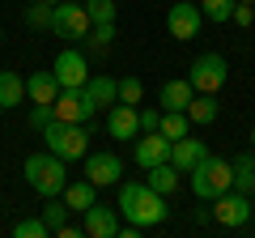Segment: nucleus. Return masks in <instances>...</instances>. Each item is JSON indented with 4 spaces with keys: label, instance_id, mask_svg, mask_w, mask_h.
I'll list each match as a JSON object with an SVG mask.
<instances>
[{
    "label": "nucleus",
    "instance_id": "27",
    "mask_svg": "<svg viewBox=\"0 0 255 238\" xmlns=\"http://www.w3.org/2000/svg\"><path fill=\"white\" fill-rule=\"evenodd\" d=\"M13 238H51V230H47L43 217H21L13 226Z\"/></svg>",
    "mask_w": 255,
    "mask_h": 238
},
{
    "label": "nucleus",
    "instance_id": "14",
    "mask_svg": "<svg viewBox=\"0 0 255 238\" xmlns=\"http://www.w3.org/2000/svg\"><path fill=\"white\" fill-rule=\"evenodd\" d=\"M204 157H209V145H204V140H196L191 132H187V136H179V140H170V162L179 166L183 174H191Z\"/></svg>",
    "mask_w": 255,
    "mask_h": 238
},
{
    "label": "nucleus",
    "instance_id": "29",
    "mask_svg": "<svg viewBox=\"0 0 255 238\" xmlns=\"http://www.w3.org/2000/svg\"><path fill=\"white\" fill-rule=\"evenodd\" d=\"M51 13H55V4H43V0H38V4L26 9V26L30 30H51Z\"/></svg>",
    "mask_w": 255,
    "mask_h": 238
},
{
    "label": "nucleus",
    "instance_id": "7",
    "mask_svg": "<svg viewBox=\"0 0 255 238\" xmlns=\"http://www.w3.org/2000/svg\"><path fill=\"white\" fill-rule=\"evenodd\" d=\"M51 73H55V81H60V90H81V85L90 81V60H85V51H77V47H64V51L55 55Z\"/></svg>",
    "mask_w": 255,
    "mask_h": 238
},
{
    "label": "nucleus",
    "instance_id": "1",
    "mask_svg": "<svg viewBox=\"0 0 255 238\" xmlns=\"http://www.w3.org/2000/svg\"><path fill=\"white\" fill-rule=\"evenodd\" d=\"M115 213H124L128 221H136L140 230L162 226V221H166V196H162V192H153L149 183H119Z\"/></svg>",
    "mask_w": 255,
    "mask_h": 238
},
{
    "label": "nucleus",
    "instance_id": "32",
    "mask_svg": "<svg viewBox=\"0 0 255 238\" xmlns=\"http://www.w3.org/2000/svg\"><path fill=\"white\" fill-rule=\"evenodd\" d=\"M157 128H162V111L145 107V111H140V132H157Z\"/></svg>",
    "mask_w": 255,
    "mask_h": 238
},
{
    "label": "nucleus",
    "instance_id": "11",
    "mask_svg": "<svg viewBox=\"0 0 255 238\" xmlns=\"http://www.w3.org/2000/svg\"><path fill=\"white\" fill-rule=\"evenodd\" d=\"M81 98H85V107H90V115H94V111H111V107L119 102V94H115V77L90 73V81L81 85Z\"/></svg>",
    "mask_w": 255,
    "mask_h": 238
},
{
    "label": "nucleus",
    "instance_id": "18",
    "mask_svg": "<svg viewBox=\"0 0 255 238\" xmlns=\"http://www.w3.org/2000/svg\"><path fill=\"white\" fill-rule=\"evenodd\" d=\"M26 102V77L13 73V68H4L0 73V111H13Z\"/></svg>",
    "mask_w": 255,
    "mask_h": 238
},
{
    "label": "nucleus",
    "instance_id": "3",
    "mask_svg": "<svg viewBox=\"0 0 255 238\" xmlns=\"http://www.w3.org/2000/svg\"><path fill=\"white\" fill-rule=\"evenodd\" d=\"M43 140H47V149H51L55 157H64V162H77V157L90 153V128H85V123H60V119H51L43 128Z\"/></svg>",
    "mask_w": 255,
    "mask_h": 238
},
{
    "label": "nucleus",
    "instance_id": "22",
    "mask_svg": "<svg viewBox=\"0 0 255 238\" xmlns=\"http://www.w3.org/2000/svg\"><path fill=\"white\" fill-rule=\"evenodd\" d=\"M94 192H98V187H94L90 179H81V183H64V192H60V200L68 204V209H77V213H85V209H90L94 200H98V196H94Z\"/></svg>",
    "mask_w": 255,
    "mask_h": 238
},
{
    "label": "nucleus",
    "instance_id": "23",
    "mask_svg": "<svg viewBox=\"0 0 255 238\" xmlns=\"http://www.w3.org/2000/svg\"><path fill=\"white\" fill-rule=\"evenodd\" d=\"M234 192H243V196H255V153H243V157H234Z\"/></svg>",
    "mask_w": 255,
    "mask_h": 238
},
{
    "label": "nucleus",
    "instance_id": "34",
    "mask_svg": "<svg viewBox=\"0 0 255 238\" xmlns=\"http://www.w3.org/2000/svg\"><path fill=\"white\" fill-rule=\"evenodd\" d=\"M230 17H234L238 26H251V21H255V4H243V0H238V4H234V13H230Z\"/></svg>",
    "mask_w": 255,
    "mask_h": 238
},
{
    "label": "nucleus",
    "instance_id": "8",
    "mask_svg": "<svg viewBox=\"0 0 255 238\" xmlns=\"http://www.w3.org/2000/svg\"><path fill=\"white\" fill-rule=\"evenodd\" d=\"M251 196H243V192H234V187H230V192H221L217 200H213V221H217V226H226V230H238V226H247V221H251Z\"/></svg>",
    "mask_w": 255,
    "mask_h": 238
},
{
    "label": "nucleus",
    "instance_id": "28",
    "mask_svg": "<svg viewBox=\"0 0 255 238\" xmlns=\"http://www.w3.org/2000/svg\"><path fill=\"white\" fill-rule=\"evenodd\" d=\"M234 4L238 0H200V13H204V21H230Z\"/></svg>",
    "mask_w": 255,
    "mask_h": 238
},
{
    "label": "nucleus",
    "instance_id": "15",
    "mask_svg": "<svg viewBox=\"0 0 255 238\" xmlns=\"http://www.w3.org/2000/svg\"><path fill=\"white\" fill-rule=\"evenodd\" d=\"M85 234H90V238H115V234H119V217H115V209L94 200L90 209H85Z\"/></svg>",
    "mask_w": 255,
    "mask_h": 238
},
{
    "label": "nucleus",
    "instance_id": "5",
    "mask_svg": "<svg viewBox=\"0 0 255 238\" xmlns=\"http://www.w3.org/2000/svg\"><path fill=\"white\" fill-rule=\"evenodd\" d=\"M187 81H191V90H196V94H217L221 85L230 81L226 55H217V51L196 55V60H191V68H187Z\"/></svg>",
    "mask_w": 255,
    "mask_h": 238
},
{
    "label": "nucleus",
    "instance_id": "26",
    "mask_svg": "<svg viewBox=\"0 0 255 238\" xmlns=\"http://www.w3.org/2000/svg\"><path fill=\"white\" fill-rule=\"evenodd\" d=\"M111 38H115V21H107V26H94V30H90V38H85V51H94V55H107Z\"/></svg>",
    "mask_w": 255,
    "mask_h": 238
},
{
    "label": "nucleus",
    "instance_id": "17",
    "mask_svg": "<svg viewBox=\"0 0 255 238\" xmlns=\"http://www.w3.org/2000/svg\"><path fill=\"white\" fill-rule=\"evenodd\" d=\"M221 107H217V94H191L187 102V119L196 123V128H209V123H217Z\"/></svg>",
    "mask_w": 255,
    "mask_h": 238
},
{
    "label": "nucleus",
    "instance_id": "37",
    "mask_svg": "<svg viewBox=\"0 0 255 238\" xmlns=\"http://www.w3.org/2000/svg\"><path fill=\"white\" fill-rule=\"evenodd\" d=\"M0 43H4V30H0Z\"/></svg>",
    "mask_w": 255,
    "mask_h": 238
},
{
    "label": "nucleus",
    "instance_id": "35",
    "mask_svg": "<svg viewBox=\"0 0 255 238\" xmlns=\"http://www.w3.org/2000/svg\"><path fill=\"white\" fill-rule=\"evenodd\" d=\"M251 149H255V123H251Z\"/></svg>",
    "mask_w": 255,
    "mask_h": 238
},
{
    "label": "nucleus",
    "instance_id": "2",
    "mask_svg": "<svg viewBox=\"0 0 255 238\" xmlns=\"http://www.w3.org/2000/svg\"><path fill=\"white\" fill-rule=\"evenodd\" d=\"M26 183L34 187L38 196H60L64 183H68V162H64V157H55L51 149L30 153V157H26Z\"/></svg>",
    "mask_w": 255,
    "mask_h": 238
},
{
    "label": "nucleus",
    "instance_id": "21",
    "mask_svg": "<svg viewBox=\"0 0 255 238\" xmlns=\"http://www.w3.org/2000/svg\"><path fill=\"white\" fill-rule=\"evenodd\" d=\"M191 81L187 77H174V81H166L162 85V111H187V102H191Z\"/></svg>",
    "mask_w": 255,
    "mask_h": 238
},
{
    "label": "nucleus",
    "instance_id": "10",
    "mask_svg": "<svg viewBox=\"0 0 255 238\" xmlns=\"http://www.w3.org/2000/svg\"><path fill=\"white\" fill-rule=\"evenodd\" d=\"M119 174H124V162L115 153H85V179L94 187H115Z\"/></svg>",
    "mask_w": 255,
    "mask_h": 238
},
{
    "label": "nucleus",
    "instance_id": "33",
    "mask_svg": "<svg viewBox=\"0 0 255 238\" xmlns=\"http://www.w3.org/2000/svg\"><path fill=\"white\" fill-rule=\"evenodd\" d=\"M51 119H55V115H51V107H43V102H34V111H30V123H34V128L43 132L47 123H51Z\"/></svg>",
    "mask_w": 255,
    "mask_h": 238
},
{
    "label": "nucleus",
    "instance_id": "4",
    "mask_svg": "<svg viewBox=\"0 0 255 238\" xmlns=\"http://www.w3.org/2000/svg\"><path fill=\"white\" fill-rule=\"evenodd\" d=\"M234 187V166L226 162V157H204L196 170H191V192H196V200H217L221 192H230Z\"/></svg>",
    "mask_w": 255,
    "mask_h": 238
},
{
    "label": "nucleus",
    "instance_id": "6",
    "mask_svg": "<svg viewBox=\"0 0 255 238\" xmlns=\"http://www.w3.org/2000/svg\"><path fill=\"white\" fill-rule=\"evenodd\" d=\"M94 30L90 13H85V4H68V0H60L51 13V34L55 38H68V43H85Z\"/></svg>",
    "mask_w": 255,
    "mask_h": 238
},
{
    "label": "nucleus",
    "instance_id": "30",
    "mask_svg": "<svg viewBox=\"0 0 255 238\" xmlns=\"http://www.w3.org/2000/svg\"><path fill=\"white\" fill-rule=\"evenodd\" d=\"M85 13L94 26H107V21H115V0H85Z\"/></svg>",
    "mask_w": 255,
    "mask_h": 238
},
{
    "label": "nucleus",
    "instance_id": "24",
    "mask_svg": "<svg viewBox=\"0 0 255 238\" xmlns=\"http://www.w3.org/2000/svg\"><path fill=\"white\" fill-rule=\"evenodd\" d=\"M162 136H170V140H179V136H187L191 132V119H187V111H162Z\"/></svg>",
    "mask_w": 255,
    "mask_h": 238
},
{
    "label": "nucleus",
    "instance_id": "36",
    "mask_svg": "<svg viewBox=\"0 0 255 238\" xmlns=\"http://www.w3.org/2000/svg\"><path fill=\"white\" fill-rule=\"evenodd\" d=\"M43 4H60V0H43Z\"/></svg>",
    "mask_w": 255,
    "mask_h": 238
},
{
    "label": "nucleus",
    "instance_id": "9",
    "mask_svg": "<svg viewBox=\"0 0 255 238\" xmlns=\"http://www.w3.org/2000/svg\"><path fill=\"white\" fill-rule=\"evenodd\" d=\"M200 26H204V13H200V4H191V0H174L170 9H166V30H170V38H179V43L196 38Z\"/></svg>",
    "mask_w": 255,
    "mask_h": 238
},
{
    "label": "nucleus",
    "instance_id": "16",
    "mask_svg": "<svg viewBox=\"0 0 255 238\" xmlns=\"http://www.w3.org/2000/svg\"><path fill=\"white\" fill-rule=\"evenodd\" d=\"M157 162H170V136H162V132H145V136L136 140V166H157Z\"/></svg>",
    "mask_w": 255,
    "mask_h": 238
},
{
    "label": "nucleus",
    "instance_id": "25",
    "mask_svg": "<svg viewBox=\"0 0 255 238\" xmlns=\"http://www.w3.org/2000/svg\"><path fill=\"white\" fill-rule=\"evenodd\" d=\"M115 94H119V102H128V107H140V98H145V81H140V77H119Z\"/></svg>",
    "mask_w": 255,
    "mask_h": 238
},
{
    "label": "nucleus",
    "instance_id": "19",
    "mask_svg": "<svg viewBox=\"0 0 255 238\" xmlns=\"http://www.w3.org/2000/svg\"><path fill=\"white\" fill-rule=\"evenodd\" d=\"M55 94H60L55 73H30V77H26V98H30V102H43V107H51Z\"/></svg>",
    "mask_w": 255,
    "mask_h": 238
},
{
    "label": "nucleus",
    "instance_id": "31",
    "mask_svg": "<svg viewBox=\"0 0 255 238\" xmlns=\"http://www.w3.org/2000/svg\"><path fill=\"white\" fill-rule=\"evenodd\" d=\"M64 217H68V204H64V200H55V196H47V209H43V221H47V230H51V234H55V230L64 226Z\"/></svg>",
    "mask_w": 255,
    "mask_h": 238
},
{
    "label": "nucleus",
    "instance_id": "38",
    "mask_svg": "<svg viewBox=\"0 0 255 238\" xmlns=\"http://www.w3.org/2000/svg\"><path fill=\"white\" fill-rule=\"evenodd\" d=\"M243 4H255V0H243Z\"/></svg>",
    "mask_w": 255,
    "mask_h": 238
},
{
    "label": "nucleus",
    "instance_id": "13",
    "mask_svg": "<svg viewBox=\"0 0 255 238\" xmlns=\"http://www.w3.org/2000/svg\"><path fill=\"white\" fill-rule=\"evenodd\" d=\"M51 115L60 119V123H90V107H85V98H81V90H60L55 94V102H51Z\"/></svg>",
    "mask_w": 255,
    "mask_h": 238
},
{
    "label": "nucleus",
    "instance_id": "20",
    "mask_svg": "<svg viewBox=\"0 0 255 238\" xmlns=\"http://www.w3.org/2000/svg\"><path fill=\"white\" fill-rule=\"evenodd\" d=\"M149 187H153V192H162V196H170L174 187L183 183V170L174 162H157V166H149V179H145Z\"/></svg>",
    "mask_w": 255,
    "mask_h": 238
},
{
    "label": "nucleus",
    "instance_id": "12",
    "mask_svg": "<svg viewBox=\"0 0 255 238\" xmlns=\"http://www.w3.org/2000/svg\"><path fill=\"white\" fill-rule=\"evenodd\" d=\"M107 132L115 140H136L140 136V111L128 107V102H115V107L107 111Z\"/></svg>",
    "mask_w": 255,
    "mask_h": 238
}]
</instances>
